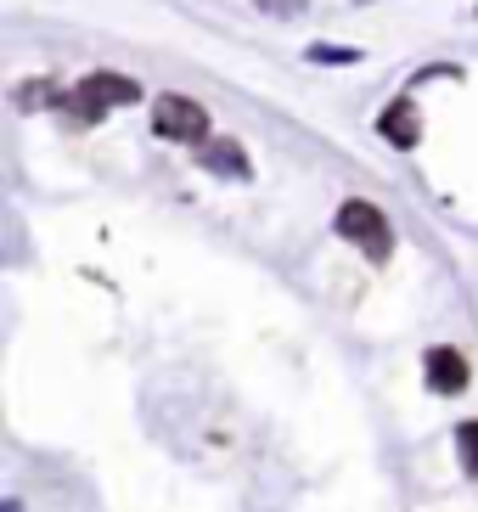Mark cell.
Segmentation results:
<instances>
[{
  "label": "cell",
  "mask_w": 478,
  "mask_h": 512,
  "mask_svg": "<svg viewBox=\"0 0 478 512\" xmlns=\"http://www.w3.org/2000/svg\"><path fill=\"white\" fill-rule=\"evenodd\" d=\"M338 237L355 242L372 265H389V259H394V226H389V214L377 209V203H366V197H344V203H338Z\"/></svg>",
  "instance_id": "1"
},
{
  "label": "cell",
  "mask_w": 478,
  "mask_h": 512,
  "mask_svg": "<svg viewBox=\"0 0 478 512\" xmlns=\"http://www.w3.org/2000/svg\"><path fill=\"white\" fill-rule=\"evenodd\" d=\"M152 130L164 141H180V147H203V141H209V107L169 91V96L152 102Z\"/></svg>",
  "instance_id": "2"
},
{
  "label": "cell",
  "mask_w": 478,
  "mask_h": 512,
  "mask_svg": "<svg viewBox=\"0 0 478 512\" xmlns=\"http://www.w3.org/2000/svg\"><path fill=\"white\" fill-rule=\"evenodd\" d=\"M422 377H428V389H434V394H462L467 383H473V366H467L462 349L434 344L428 355H422Z\"/></svg>",
  "instance_id": "3"
},
{
  "label": "cell",
  "mask_w": 478,
  "mask_h": 512,
  "mask_svg": "<svg viewBox=\"0 0 478 512\" xmlns=\"http://www.w3.org/2000/svg\"><path fill=\"white\" fill-rule=\"evenodd\" d=\"M197 164L209 169V175H225V181H254V158H248L242 141H231V136H209L197 147Z\"/></svg>",
  "instance_id": "4"
},
{
  "label": "cell",
  "mask_w": 478,
  "mask_h": 512,
  "mask_svg": "<svg viewBox=\"0 0 478 512\" xmlns=\"http://www.w3.org/2000/svg\"><path fill=\"white\" fill-rule=\"evenodd\" d=\"M377 136L389 141V147H400V152H411L422 141V113H417V102L411 96H394L389 107H383V119H377Z\"/></svg>",
  "instance_id": "5"
},
{
  "label": "cell",
  "mask_w": 478,
  "mask_h": 512,
  "mask_svg": "<svg viewBox=\"0 0 478 512\" xmlns=\"http://www.w3.org/2000/svg\"><path fill=\"white\" fill-rule=\"evenodd\" d=\"M79 85H90V91L102 96L107 107H135V102H141V85H135V79H124V74H107V68L85 74Z\"/></svg>",
  "instance_id": "6"
},
{
  "label": "cell",
  "mask_w": 478,
  "mask_h": 512,
  "mask_svg": "<svg viewBox=\"0 0 478 512\" xmlns=\"http://www.w3.org/2000/svg\"><path fill=\"white\" fill-rule=\"evenodd\" d=\"M456 456H462V467L478 479V417L456 422Z\"/></svg>",
  "instance_id": "7"
},
{
  "label": "cell",
  "mask_w": 478,
  "mask_h": 512,
  "mask_svg": "<svg viewBox=\"0 0 478 512\" xmlns=\"http://www.w3.org/2000/svg\"><path fill=\"white\" fill-rule=\"evenodd\" d=\"M310 62H332V68H344V62H360V51H344V46H310Z\"/></svg>",
  "instance_id": "8"
},
{
  "label": "cell",
  "mask_w": 478,
  "mask_h": 512,
  "mask_svg": "<svg viewBox=\"0 0 478 512\" xmlns=\"http://www.w3.org/2000/svg\"><path fill=\"white\" fill-rule=\"evenodd\" d=\"M254 6H259V12H270V17H299L310 0H254Z\"/></svg>",
  "instance_id": "9"
},
{
  "label": "cell",
  "mask_w": 478,
  "mask_h": 512,
  "mask_svg": "<svg viewBox=\"0 0 478 512\" xmlns=\"http://www.w3.org/2000/svg\"><path fill=\"white\" fill-rule=\"evenodd\" d=\"M6 512H23V507H17V501H6Z\"/></svg>",
  "instance_id": "10"
}]
</instances>
